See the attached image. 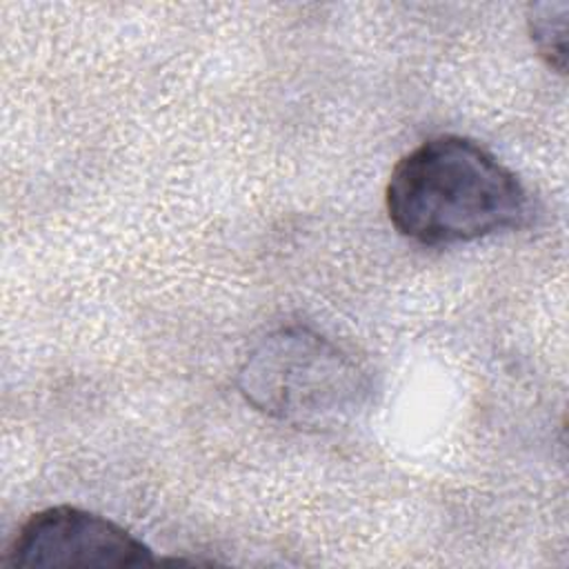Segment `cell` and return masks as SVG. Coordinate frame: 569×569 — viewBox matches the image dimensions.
<instances>
[{
	"label": "cell",
	"mask_w": 569,
	"mask_h": 569,
	"mask_svg": "<svg viewBox=\"0 0 569 569\" xmlns=\"http://www.w3.org/2000/svg\"><path fill=\"white\" fill-rule=\"evenodd\" d=\"M567 2H538L529 7L527 27L538 56L558 73L567 69Z\"/></svg>",
	"instance_id": "obj_4"
},
{
	"label": "cell",
	"mask_w": 569,
	"mask_h": 569,
	"mask_svg": "<svg viewBox=\"0 0 569 569\" xmlns=\"http://www.w3.org/2000/svg\"><path fill=\"white\" fill-rule=\"evenodd\" d=\"M385 204L400 236L456 244L520 227L529 198L518 176L482 144L438 136L396 162Z\"/></svg>",
	"instance_id": "obj_1"
},
{
	"label": "cell",
	"mask_w": 569,
	"mask_h": 569,
	"mask_svg": "<svg viewBox=\"0 0 569 569\" xmlns=\"http://www.w3.org/2000/svg\"><path fill=\"white\" fill-rule=\"evenodd\" d=\"M238 387L251 407L298 429L342 425L371 389L353 356L305 327L264 336L242 360Z\"/></svg>",
	"instance_id": "obj_2"
},
{
	"label": "cell",
	"mask_w": 569,
	"mask_h": 569,
	"mask_svg": "<svg viewBox=\"0 0 569 569\" xmlns=\"http://www.w3.org/2000/svg\"><path fill=\"white\" fill-rule=\"evenodd\" d=\"M158 562L124 527L71 505L33 513L7 551V565L16 569H133Z\"/></svg>",
	"instance_id": "obj_3"
}]
</instances>
